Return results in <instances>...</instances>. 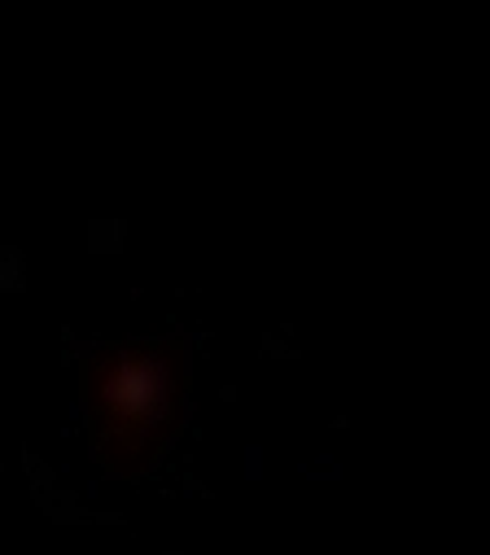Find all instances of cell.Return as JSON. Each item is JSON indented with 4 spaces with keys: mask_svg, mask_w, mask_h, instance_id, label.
Returning a JSON list of instances; mask_svg holds the SVG:
<instances>
[{
    "mask_svg": "<svg viewBox=\"0 0 490 555\" xmlns=\"http://www.w3.org/2000/svg\"><path fill=\"white\" fill-rule=\"evenodd\" d=\"M109 398L122 406V411H145L154 398H158V372L154 367H122L109 376Z\"/></svg>",
    "mask_w": 490,
    "mask_h": 555,
    "instance_id": "1",
    "label": "cell"
}]
</instances>
